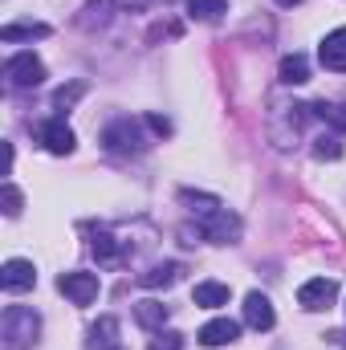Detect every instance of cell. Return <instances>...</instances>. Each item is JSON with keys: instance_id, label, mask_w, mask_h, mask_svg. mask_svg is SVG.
Listing matches in <instances>:
<instances>
[{"instance_id": "5b68a950", "label": "cell", "mask_w": 346, "mask_h": 350, "mask_svg": "<svg viewBox=\"0 0 346 350\" xmlns=\"http://www.w3.org/2000/svg\"><path fill=\"white\" fill-rule=\"evenodd\" d=\"M57 289H62L74 306H90V301L98 297L102 281H98V273H62V277H57Z\"/></svg>"}, {"instance_id": "e0dca14e", "label": "cell", "mask_w": 346, "mask_h": 350, "mask_svg": "<svg viewBox=\"0 0 346 350\" xmlns=\"http://www.w3.org/2000/svg\"><path fill=\"white\" fill-rule=\"evenodd\" d=\"M94 257H98L102 265H122L127 253H122V245H118L110 232H98V237H94Z\"/></svg>"}, {"instance_id": "603a6c76", "label": "cell", "mask_w": 346, "mask_h": 350, "mask_svg": "<svg viewBox=\"0 0 346 350\" xmlns=\"http://www.w3.org/2000/svg\"><path fill=\"white\" fill-rule=\"evenodd\" d=\"M82 94H86V86H82V82H74V86H62L57 94H53V106H70V102H74V98H82Z\"/></svg>"}, {"instance_id": "8992f818", "label": "cell", "mask_w": 346, "mask_h": 350, "mask_svg": "<svg viewBox=\"0 0 346 350\" xmlns=\"http://www.w3.org/2000/svg\"><path fill=\"white\" fill-rule=\"evenodd\" d=\"M41 147H45L49 155H70V151L78 147V135L70 131L66 118H49V122L41 126Z\"/></svg>"}, {"instance_id": "2e32d148", "label": "cell", "mask_w": 346, "mask_h": 350, "mask_svg": "<svg viewBox=\"0 0 346 350\" xmlns=\"http://www.w3.org/2000/svg\"><path fill=\"white\" fill-rule=\"evenodd\" d=\"M135 318H139V326H147V330H163V322H168V306L147 297V301L135 306Z\"/></svg>"}, {"instance_id": "52a82bcc", "label": "cell", "mask_w": 346, "mask_h": 350, "mask_svg": "<svg viewBox=\"0 0 346 350\" xmlns=\"http://www.w3.org/2000/svg\"><path fill=\"white\" fill-rule=\"evenodd\" d=\"M334 297H338V281H330V277H314L297 289L302 310H326V306H334Z\"/></svg>"}, {"instance_id": "7a4b0ae2", "label": "cell", "mask_w": 346, "mask_h": 350, "mask_svg": "<svg viewBox=\"0 0 346 350\" xmlns=\"http://www.w3.org/2000/svg\"><path fill=\"white\" fill-rule=\"evenodd\" d=\"M196 232H200V237H208L212 245H237V237H241V220H237L224 204H216V208L200 212Z\"/></svg>"}, {"instance_id": "5bb4252c", "label": "cell", "mask_w": 346, "mask_h": 350, "mask_svg": "<svg viewBox=\"0 0 346 350\" xmlns=\"http://www.w3.org/2000/svg\"><path fill=\"white\" fill-rule=\"evenodd\" d=\"M191 297H196V306H204V310H220V306H228L232 289H228V285H220V281H200Z\"/></svg>"}, {"instance_id": "ffe728a7", "label": "cell", "mask_w": 346, "mask_h": 350, "mask_svg": "<svg viewBox=\"0 0 346 350\" xmlns=\"http://www.w3.org/2000/svg\"><path fill=\"white\" fill-rule=\"evenodd\" d=\"M147 350H183V334H175V330H155V338H151Z\"/></svg>"}, {"instance_id": "9c48e42d", "label": "cell", "mask_w": 346, "mask_h": 350, "mask_svg": "<svg viewBox=\"0 0 346 350\" xmlns=\"http://www.w3.org/2000/svg\"><path fill=\"white\" fill-rule=\"evenodd\" d=\"M318 62L334 74H346V29H334L326 33V41L318 45Z\"/></svg>"}, {"instance_id": "ba28073f", "label": "cell", "mask_w": 346, "mask_h": 350, "mask_svg": "<svg viewBox=\"0 0 346 350\" xmlns=\"http://www.w3.org/2000/svg\"><path fill=\"white\" fill-rule=\"evenodd\" d=\"M0 285H4L8 293H25V289H33V285H37V269H33V261H21V257L4 261V269H0Z\"/></svg>"}, {"instance_id": "4fadbf2b", "label": "cell", "mask_w": 346, "mask_h": 350, "mask_svg": "<svg viewBox=\"0 0 346 350\" xmlns=\"http://www.w3.org/2000/svg\"><path fill=\"white\" fill-rule=\"evenodd\" d=\"M179 273H183V265H179V261L151 265V269L139 277V285H143V289H168V285H175V281H179Z\"/></svg>"}, {"instance_id": "30bf717a", "label": "cell", "mask_w": 346, "mask_h": 350, "mask_svg": "<svg viewBox=\"0 0 346 350\" xmlns=\"http://www.w3.org/2000/svg\"><path fill=\"white\" fill-rule=\"evenodd\" d=\"M273 322H277L273 301H269L265 293H249V297H245V326H253V330H273Z\"/></svg>"}, {"instance_id": "d4e9b609", "label": "cell", "mask_w": 346, "mask_h": 350, "mask_svg": "<svg viewBox=\"0 0 346 350\" xmlns=\"http://www.w3.org/2000/svg\"><path fill=\"white\" fill-rule=\"evenodd\" d=\"M147 126H151L155 135H168V131H172V126H168V122H163L159 114H147Z\"/></svg>"}, {"instance_id": "d6986e66", "label": "cell", "mask_w": 346, "mask_h": 350, "mask_svg": "<svg viewBox=\"0 0 346 350\" xmlns=\"http://www.w3.org/2000/svg\"><path fill=\"white\" fill-rule=\"evenodd\" d=\"M33 37H49V25H4L0 29V41L12 45V41H33Z\"/></svg>"}, {"instance_id": "6da1fadb", "label": "cell", "mask_w": 346, "mask_h": 350, "mask_svg": "<svg viewBox=\"0 0 346 350\" xmlns=\"http://www.w3.org/2000/svg\"><path fill=\"white\" fill-rule=\"evenodd\" d=\"M37 334H41V314H37V310H29V306H8V310H4V318H0V338H4L8 350L33 347Z\"/></svg>"}, {"instance_id": "3957f363", "label": "cell", "mask_w": 346, "mask_h": 350, "mask_svg": "<svg viewBox=\"0 0 346 350\" xmlns=\"http://www.w3.org/2000/svg\"><path fill=\"white\" fill-rule=\"evenodd\" d=\"M4 82L12 90H33L45 82V66H41V57L37 53H12L8 62H4Z\"/></svg>"}, {"instance_id": "7402d4cb", "label": "cell", "mask_w": 346, "mask_h": 350, "mask_svg": "<svg viewBox=\"0 0 346 350\" xmlns=\"http://www.w3.org/2000/svg\"><path fill=\"white\" fill-rule=\"evenodd\" d=\"M4 216H21V191L12 187V183H4Z\"/></svg>"}, {"instance_id": "8fae6325", "label": "cell", "mask_w": 346, "mask_h": 350, "mask_svg": "<svg viewBox=\"0 0 346 350\" xmlns=\"http://www.w3.org/2000/svg\"><path fill=\"white\" fill-rule=\"evenodd\" d=\"M241 338V322H232V318H212L204 330H200V342L204 347H228V342H237Z\"/></svg>"}, {"instance_id": "ac0fdd59", "label": "cell", "mask_w": 346, "mask_h": 350, "mask_svg": "<svg viewBox=\"0 0 346 350\" xmlns=\"http://www.w3.org/2000/svg\"><path fill=\"white\" fill-rule=\"evenodd\" d=\"M224 12H228V0H187L191 21H220Z\"/></svg>"}, {"instance_id": "277c9868", "label": "cell", "mask_w": 346, "mask_h": 350, "mask_svg": "<svg viewBox=\"0 0 346 350\" xmlns=\"http://www.w3.org/2000/svg\"><path fill=\"white\" fill-rule=\"evenodd\" d=\"M102 143H106V151H114V155H139V151L147 147V143H143V135H139V126H135L131 118H122V122L106 126Z\"/></svg>"}, {"instance_id": "484cf974", "label": "cell", "mask_w": 346, "mask_h": 350, "mask_svg": "<svg viewBox=\"0 0 346 350\" xmlns=\"http://www.w3.org/2000/svg\"><path fill=\"white\" fill-rule=\"evenodd\" d=\"M277 4H281V8H293V4H302V0H277Z\"/></svg>"}, {"instance_id": "cb8c5ba5", "label": "cell", "mask_w": 346, "mask_h": 350, "mask_svg": "<svg viewBox=\"0 0 346 350\" xmlns=\"http://www.w3.org/2000/svg\"><path fill=\"white\" fill-rule=\"evenodd\" d=\"M86 12H98V25H102V21L110 16V0H90ZM86 25H94V16H86Z\"/></svg>"}, {"instance_id": "9a60e30c", "label": "cell", "mask_w": 346, "mask_h": 350, "mask_svg": "<svg viewBox=\"0 0 346 350\" xmlns=\"http://www.w3.org/2000/svg\"><path fill=\"white\" fill-rule=\"evenodd\" d=\"M281 82L285 86H302V82H310V62L302 57V53H293V57H281Z\"/></svg>"}, {"instance_id": "7c38bea8", "label": "cell", "mask_w": 346, "mask_h": 350, "mask_svg": "<svg viewBox=\"0 0 346 350\" xmlns=\"http://www.w3.org/2000/svg\"><path fill=\"white\" fill-rule=\"evenodd\" d=\"M90 350H118L122 347V338H118V318H98L94 326H90Z\"/></svg>"}, {"instance_id": "44dd1931", "label": "cell", "mask_w": 346, "mask_h": 350, "mask_svg": "<svg viewBox=\"0 0 346 350\" xmlns=\"http://www.w3.org/2000/svg\"><path fill=\"white\" fill-rule=\"evenodd\" d=\"M314 155H318V159H338V155H343L338 135H322V139H318V147H314Z\"/></svg>"}]
</instances>
